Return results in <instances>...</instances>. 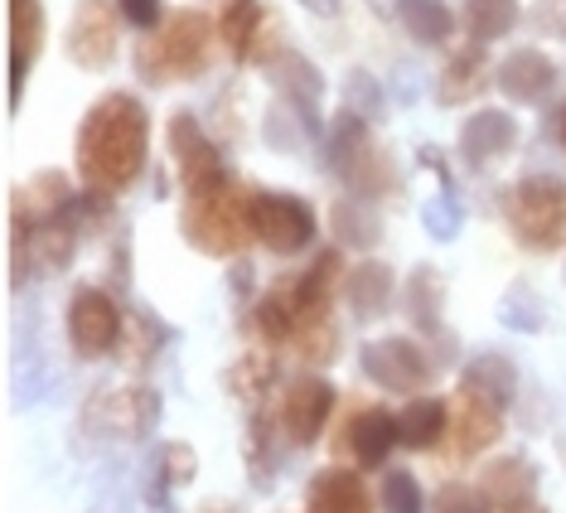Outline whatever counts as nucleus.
I'll return each instance as SVG.
<instances>
[{
  "label": "nucleus",
  "instance_id": "f257e3e1",
  "mask_svg": "<svg viewBox=\"0 0 566 513\" xmlns=\"http://www.w3.org/2000/svg\"><path fill=\"white\" fill-rule=\"evenodd\" d=\"M146 146H150L146 102L132 93H102L78 122V146H73L83 189L117 199L146 170Z\"/></svg>",
  "mask_w": 566,
  "mask_h": 513
},
{
  "label": "nucleus",
  "instance_id": "f03ea898",
  "mask_svg": "<svg viewBox=\"0 0 566 513\" xmlns=\"http://www.w3.org/2000/svg\"><path fill=\"white\" fill-rule=\"evenodd\" d=\"M179 233H185L189 248H199L213 262H238L256 242L252 238V189L228 175L218 185L199 189V195H185Z\"/></svg>",
  "mask_w": 566,
  "mask_h": 513
},
{
  "label": "nucleus",
  "instance_id": "7ed1b4c3",
  "mask_svg": "<svg viewBox=\"0 0 566 513\" xmlns=\"http://www.w3.org/2000/svg\"><path fill=\"white\" fill-rule=\"evenodd\" d=\"M213 40H218V24L203 15V10H175L165 15V24L156 34H146L136 49V73L146 78L150 87H165V83H179V78H199L209 69V54H213Z\"/></svg>",
  "mask_w": 566,
  "mask_h": 513
},
{
  "label": "nucleus",
  "instance_id": "20e7f679",
  "mask_svg": "<svg viewBox=\"0 0 566 513\" xmlns=\"http://www.w3.org/2000/svg\"><path fill=\"white\" fill-rule=\"evenodd\" d=\"M329 165L354 199H378L392 189V165L378 156L368 117H358L354 107H339V117L329 122Z\"/></svg>",
  "mask_w": 566,
  "mask_h": 513
},
{
  "label": "nucleus",
  "instance_id": "39448f33",
  "mask_svg": "<svg viewBox=\"0 0 566 513\" xmlns=\"http://www.w3.org/2000/svg\"><path fill=\"white\" fill-rule=\"evenodd\" d=\"M509 228L523 248H562L566 238V185L557 175H523L504 199Z\"/></svg>",
  "mask_w": 566,
  "mask_h": 513
},
{
  "label": "nucleus",
  "instance_id": "423d86ee",
  "mask_svg": "<svg viewBox=\"0 0 566 513\" xmlns=\"http://www.w3.org/2000/svg\"><path fill=\"white\" fill-rule=\"evenodd\" d=\"M319 233V218L301 195H281V189H252V238L276 256H295L311 248Z\"/></svg>",
  "mask_w": 566,
  "mask_h": 513
},
{
  "label": "nucleus",
  "instance_id": "0eeeda50",
  "mask_svg": "<svg viewBox=\"0 0 566 513\" xmlns=\"http://www.w3.org/2000/svg\"><path fill=\"white\" fill-rule=\"evenodd\" d=\"M436 364L441 358L421 349V339H407V335H388V339H368L364 354H358V368L378 383L382 392H402V397H417L427 383L436 378Z\"/></svg>",
  "mask_w": 566,
  "mask_h": 513
},
{
  "label": "nucleus",
  "instance_id": "6e6552de",
  "mask_svg": "<svg viewBox=\"0 0 566 513\" xmlns=\"http://www.w3.org/2000/svg\"><path fill=\"white\" fill-rule=\"evenodd\" d=\"M126 335V315L112 301V291L102 286H78L69 305V344L78 349V358H107L122 349Z\"/></svg>",
  "mask_w": 566,
  "mask_h": 513
},
{
  "label": "nucleus",
  "instance_id": "1a4fd4ad",
  "mask_svg": "<svg viewBox=\"0 0 566 513\" xmlns=\"http://www.w3.org/2000/svg\"><path fill=\"white\" fill-rule=\"evenodd\" d=\"M397 446H402V431H397V412H388V407L354 402L349 412H344L339 431H334V451H344L358 470L388 465V456Z\"/></svg>",
  "mask_w": 566,
  "mask_h": 513
},
{
  "label": "nucleus",
  "instance_id": "9d476101",
  "mask_svg": "<svg viewBox=\"0 0 566 513\" xmlns=\"http://www.w3.org/2000/svg\"><path fill=\"white\" fill-rule=\"evenodd\" d=\"M160 421V392L150 383H126V388H112L87 402V427L122 436V441H140L150 436Z\"/></svg>",
  "mask_w": 566,
  "mask_h": 513
},
{
  "label": "nucleus",
  "instance_id": "9b49d317",
  "mask_svg": "<svg viewBox=\"0 0 566 513\" xmlns=\"http://www.w3.org/2000/svg\"><path fill=\"white\" fill-rule=\"evenodd\" d=\"M334 417V388L319 374H295L276 402V427L291 446H315Z\"/></svg>",
  "mask_w": 566,
  "mask_h": 513
},
{
  "label": "nucleus",
  "instance_id": "f8f14e48",
  "mask_svg": "<svg viewBox=\"0 0 566 513\" xmlns=\"http://www.w3.org/2000/svg\"><path fill=\"white\" fill-rule=\"evenodd\" d=\"M117 40H122V10L107 6V0H78L73 6V20H69V59L78 63V69L97 73L107 69L112 59H117Z\"/></svg>",
  "mask_w": 566,
  "mask_h": 513
},
{
  "label": "nucleus",
  "instance_id": "ddd939ff",
  "mask_svg": "<svg viewBox=\"0 0 566 513\" xmlns=\"http://www.w3.org/2000/svg\"><path fill=\"white\" fill-rule=\"evenodd\" d=\"M170 156H175V170H179L185 195H199V189L228 179L223 150L213 146V136L199 126L195 112H175V117H170Z\"/></svg>",
  "mask_w": 566,
  "mask_h": 513
},
{
  "label": "nucleus",
  "instance_id": "4468645a",
  "mask_svg": "<svg viewBox=\"0 0 566 513\" xmlns=\"http://www.w3.org/2000/svg\"><path fill=\"white\" fill-rule=\"evenodd\" d=\"M499 436H504V407L499 402H489V397L470 392V388H460L450 397V436H446L450 456L474 460L480 451H489Z\"/></svg>",
  "mask_w": 566,
  "mask_h": 513
},
{
  "label": "nucleus",
  "instance_id": "2eb2a0df",
  "mask_svg": "<svg viewBox=\"0 0 566 513\" xmlns=\"http://www.w3.org/2000/svg\"><path fill=\"white\" fill-rule=\"evenodd\" d=\"M73 199L78 195H73V185H69V175L63 170L30 175L15 195H10V228H40V223H49V218L69 213Z\"/></svg>",
  "mask_w": 566,
  "mask_h": 513
},
{
  "label": "nucleus",
  "instance_id": "dca6fc26",
  "mask_svg": "<svg viewBox=\"0 0 566 513\" xmlns=\"http://www.w3.org/2000/svg\"><path fill=\"white\" fill-rule=\"evenodd\" d=\"M480 494L494 513H533L537 494V470L523 456H494L480 474Z\"/></svg>",
  "mask_w": 566,
  "mask_h": 513
},
{
  "label": "nucleus",
  "instance_id": "f3484780",
  "mask_svg": "<svg viewBox=\"0 0 566 513\" xmlns=\"http://www.w3.org/2000/svg\"><path fill=\"white\" fill-rule=\"evenodd\" d=\"M262 34H272V15L262 10V0H228L218 15V40L238 63H262L266 44Z\"/></svg>",
  "mask_w": 566,
  "mask_h": 513
},
{
  "label": "nucleus",
  "instance_id": "a211bd4d",
  "mask_svg": "<svg viewBox=\"0 0 566 513\" xmlns=\"http://www.w3.org/2000/svg\"><path fill=\"white\" fill-rule=\"evenodd\" d=\"M518 146V122L504 107H480L474 117L460 126V156L470 165H494Z\"/></svg>",
  "mask_w": 566,
  "mask_h": 513
},
{
  "label": "nucleus",
  "instance_id": "6ab92c4d",
  "mask_svg": "<svg viewBox=\"0 0 566 513\" xmlns=\"http://www.w3.org/2000/svg\"><path fill=\"white\" fill-rule=\"evenodd\" d=\"M494 87L509 102H537L557 87V63H552L543 49H513L494 69Z\"/></svg>",
  "mask_w": 566,
  "mask_h": 513
},
{
  "label": "nucleus",
  "instance_id": "aec40b11",
  "mask_svg": "<svg viewBox=\"0 0 566 513\" xmlns=\"http://www.w3.org/2000/svg\"><path fill=\"white\" fill-rule=\"evenodd\" d=\"M305 513H373V494L364 484V474L349 465H329L319 470L305 490Z\"/></svg>",
  "mask_w": 566,
  "mask_h": 513
},
{
  "label": "nucleus",
  "instance_id": "412c9836",
  "mask_svg": "<svg viewBox=\"0 0 566 513\" xmlns=\"http://www.w3.org/2000/svg\"><path fill=\"white\" fill-rule=\"evenodd\" d=\"M262 69H266V78L281 87V97H286L295 112H305V122H311L315 117V102L325 97V78H319L315 63L301 59V54H286V49H276Z\"/></svg>",
  "mask_w": 566,
  "mask_h": 513
},
{
  "label": "nucleus",
  "instance_id": "4be33fe9",
  "mask_svg": "<svg viewBox=\"0 0 566 513\" xmlns=\"http://www.w3.org/2000/svg\"><path fill=\"white\" fill-rule=\"evenodd\" d=\"M40 44H44L40 0H10V97H20V83L40 59Z\"/></svg>",
  "mask_w": 566,
  "mask_h": 513
},
{
  "label": "nucleus",
  "instance_id": "5701e85b",
  "mask_svg": "<svg viewBox=\"0 0 566 513\" xmlns=\"http://www.w3.org/2000/svg\"><path fill=\"white\" fill-rule=\"evenodd\" d=\"M397 431H402L407 451H441L450 436V402H441V397H411L397 412Z\"/></svg>",
  "mask_w": 566,
  "mask_h": 513
},
{
  "label": "nucleus",
  "instance_id": "b1692460",
  "mask_svg": "<svg viewBox=\"0 0 566 513\" xmlns=\"http://www.w3.org/2000/svg\"><path fill=\"white\" fill-rule=\"evenodd\" d=\"M344 301H349V311L358 320H373L382 315L392 305V266H382L378 256H368V262H358L349 276H344Z\"/></svg>",
  "mask_w": 566,
  "mask_h": 513
},
{
  "label": "nucleus",
  "instance_id": "393cba45",
  "mask_svg": "<svg viewBox=\"0 0 566 513\" xmlns=\"http://www.w3.org/2000/svg\"><path fill=\"white\" fill-rule=\"evenodd\" d=\"M489 78H494V73H489L484 44H480V40H470V44H460L455 54H450L446 73H441V87H436V93H441L446 107H455V102H470Z\"/></svg>",
  "mask_w": 566,
  "mask_h": 513
},
{
  "label": "nucleus",
  "instance_id": "a878e982",
  "mask_svg": "<svg viewBox=\"0 0 566 513\" xmlns=\"http://www.w3.org/2000/svg\"><path fill=\"white\" fill-rule=\"evenodd\" d=\"M460 388H470V392L489 397V402L509 407L513 392H518V368H513L504 354H474L465 364V374H460Z\"/></svg>",
  "mask_w": 566,
  "mask_h": 513
},
{
  "label": "nucleus",
  "instance_id": "bb28decb",
  "mask_svg": "<svg viewBox=\"0 0 566 513\" xmlns=\"http://www.w3.org/2000/svg\"><path fill=\"white\" fill-rule=\"evenodd\" d=\"M441 305H446V281L431 266H417L407 281V315L417 335H446L441 329Z\"/></svg>",
  "mask_w": 566,
  "mask_h": 513
},
{
  "label": "nucleus",
  "instance_id": "cd10ccee",
  "mask_svg": "<svg viewBox=\"0 0 566 513\" xmlns=\"http://www.w3.org/2000/svg\"><path fill=\"white\" fill-rule=\"evenodd\" d=\"M329 223H334V238H339V248H349V252H373V248H378L382 228H378V218H373L368 199H354V195L334 199Z\"/></svg>",
  "mask_w": 566,
  "mask_h": 513
},
{
  "label": "nucleus",
  "instance_id": "c85d7f7f",
  "mask_svg": "<svg viewBox=\"0 0 566 513\" xmlns=\"http://www.w3.org/2000/svg\"><path fill=\"white\" fill-rule=\"evenodd\" d=\"M397 24L417 44H446L455 30V15L446 10V0H397Z\"/></svg>",
  "mask_w": 566,
  "mask_h": 513
},
{
  "label": "nucleus",
  "instance_id": "c756f323",
  "mask_svg": "<svg viewBox=\"0 0 566 513\" xmlns=\"http://www.w3.org/2000/svg\"><path fill=\"white\" fill-rule=\"evenodd\" d=\"M276 374H281V368H276L272 354H242L238 364L223 374V383H228V392H233V397H242V402L256 407L266 392L276 388Z\"/></svg>",
  "mask_w": 566,
  "mask_h": 513
},
{
  "label": "nucleus",
  "instance_id": "7c9ffc66",
  "mask_svg": "<svg viewBox=\"0 0 566 513\" xmlns=\"http://www.w3.org/2000/svg\"><path fill=\"white\" fill-rule=\"evenodd\" d=\"M518 0H465V10H460V20H465V30H470V40H504V34L518 24Z\"/></svg>",
  "mask_w": 566,
  "mask_h": 513
},
{
  "label": "nucleus",
  "instance_id": "2f4dec72",
  "mask_svg": "<svg viewBox=\"0 0 566 513\" xmlns=\"http://www.w3.org/2000/svg\"><path fill=\"white\" fill-rule=\"evenodd\" d=\"M160 344H165V329L156 325V320H150V315H126V335H122V349H117L126 368L150 364Z\"/></svg>",
  "mask_w": 566,
  "mask_h": 513
},
{
  "label": "nucleus",
  "instance_id": "473e14b6",
  "mask_svg": "<svg viewBox=\"0 0 566 513\" xmlns=\"http://www.w3.org/2000/svg\"><path fill=\"white\" fill-rule=\"evenodd\" d=\"M378 504L382 513H427V494L411 470H388L378 484Z\"/></svg>",
  "mask_w": 566,
  "mask_h": 513
},
{
  "label": "nucleus",
  "instance_id": "72a5a7b5",
  "mask_svg": "<svg viewBox=\"0 0 566 513\" xmlns=\"http://www.w3.org/2000/svg\"><path fill=\"white\" fill-rule=\"evenodd\" d=\"M156 460H160V484H170V490H179V484H189L199 474V456L185 441H165Z\"/></svg>",
  "mask_w": 566,
  "mask_h": 513
},
{
  "label": "nucleus",
  "instance_id": "f704fd0d",
  "mask_svg": "<svg viewBox=\"0 0 566 513\" xmlns=\"http://www.w3.org/2000/svg\"><path fill=\"white\" fill-rule=\"evenodd\" d=\"M431 513H494V509H489V499L480 494V484H446V490L436 494Z\"/></svg>",
  "mask_w": 566,
  "mask_h": 513
},
{
  "label": "nucleus",
  "instance_id": "c9c22d12",
  "mask_svg": "<svg viewBox=\"0 0 566 513\" xmlns=\"http://www.w3.org/2000/svg\"><path fill=\"white\" fill-rule=\"evenodd\" d=\"M117 10H122V20L136 24L140 34H156L165 24V0H117Z\"/></svg>",
  "mask_w": 566,
  "mask_h": 513
},
{
  "label": "nucleus",
  "instance_id": "e433bc0d",
  "mask_svg": "<svg viewBox=\"0 0 566 513\" xmlns=\"http://www.w3.org/2000/svg\"><path fill=\"white\" fill-rule=\"evenodd\" d=\"M533 30L552 34V40H566V0H533Z\"/></svg>",
  "mask_w": 566,
  "mask_h": 513
},
{
  "label": "nucleus",
  "instance_id": "4c0bfd02",
  "mask_svg": "<svg viewBox=\"0 0 566 513\" xmlns=\"http://www.w3.org/2000/svg\"><path fill=\"white\" fill-rule=\"evenodd\" d=\"M305 10H315V15H325V20H334L339 15V0H301Z\"/></svg>",
  "mask_w": 566,
  "mask_h": 513
},
{
  "label": "nucleus",
  "instance_id": "58836bf2",
  "mask_svg": "<svg viewBox=\"0 0 566 513\" xmlns=\"http://www.w3.org/2000/svg\"><path fill=\"white\" fill-rule=\"evenodd\" d=\"M552 132H557V146L566 150V107L557 112V122H552Z\"/></svg>",
  "mask_w": 566,
  "mask_h": 513
}]
</instances>
